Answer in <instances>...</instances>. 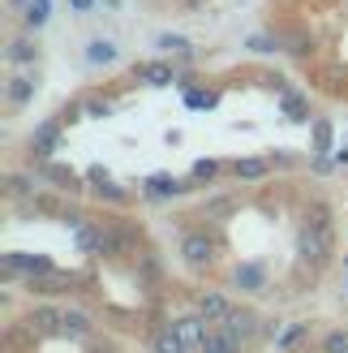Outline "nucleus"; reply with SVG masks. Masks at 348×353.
Listing matches in <instances>:
<instances>
[{
  "instance_id": "1",
  "label": "nucleus",
  "mask_w": 348,
  "mask_h": 353,
  "mask_svg": "<svg viewBox=\"0 0 348 353\" xmlns=\"http://www.w3.org/2000/svg\"><path fill=\"white\" fill-rule=\"evenodd\" d=\"M297 259L309 263V268H323L327 254H331V228H318L309 220H297Z\"/></svg>"
},
{
  "instance_id": "2",
  "label": "nucleus",
  "mask_w": 348,
  "mask_h": 353,
  "mask_svg": "<svg viewBox=\"0 0 348 353\" xmlns=\"http://www.w3.org/2000/svg\"><path fill=\"white\" fill-rule=\"evenodd\" d=\"M181 259H185L194 272L211 268V263H215V237H206V233H185V237H181Z\"/></svg>"
},
{
  "instance_id": "3",
  "label": "nucleus",
  "mask_w": 348,
  "mask_h": 353,
  "mask_svg": "<svg viewBox=\"0 0 348 353\" xmlns=\"http://www.w3.org/2000/svg\"><path fill=\"white\" fill-rule=\"evenodd\" d=\"M22 332H30V336H61V332H65V310H56V306H34L26 314Z\"/></svg>"
},
{
  "instance_id": "4",
  "label": "nucleus",
  "mask_w": 348,
  "mask_h": 353,
  "mask_svg": "<svg viewBox=\"0 0 348 353\" xmlns=\"http://www.w3.org/2000/svg\"><path fill=\"white\" fill-rule=\"evenodd\" d=\"M47 272H56L52 268V259L43 254H5V276H26V280H39Z\"/></svg>"
},
{
  "instance_id": "5",
  "label": "nucleus",
  "mask_w": 348,
  "mask_h": 353,
  "mask_svg": "<svg viewBox=\"0 0 348 353\" xmlns=\"http://www.w3.org/2000/svg\"><path fill=\"white\" fill-rule=\"evenodd\" d=\"M228 285L241 289V293H258L267 285V268L263 263H237V268L228 272Z\"/></svg>"
},
{
  "instance_id": "6",
  "label": "nucleus",
  "mask_w": 348,
  "mask_h": 353,
  "mask_svg": "<svg viewBox=\"0 0 348 353\" xmlns=\"http://www.w3.org/2000/svg\"><path fill=\"white\" fill-rule=\"evenodd\" d=\"M74 241H78V250H86V254H108V228H103V224H78Z\"/></svg>"
},
{
  "instance_id": "7",
  "label": "nucleus",
  "mask_w": 348,
  "mask_h": 353,
  "mask_svg": "<svg viewBox=\"0 0 348 353\" xmlns=\"http://www.w3.org/2000/svg\"><path fill=\"white\" fill-rule=\"evenodd\" d=\"M172 327H177V336L185 341V349H202V345H206V336H211V332H206V319H202V314H185V319H177Z\"/></svg>"
},
{
  "instance_id": "8",
  "label": "nucleus",
  "mask_w": 348,
  "mask_h": 353,
  "mask_svg": "<svg viewBox=\"0 0 348 353\" xmlns=\"http://www.w3.org/2000/svg\"><path fill=\"white\" fill-rule=\"evenodd\" d=\"M219 327H224V332H232L237 341H250L254 332H258V319H254L250 310H241V306H232V310H228V319H224Z\"/></svg>"
},
{
  "instance_id": "9",
  "label": "nucleus",
  "mask_w": 348,
  "mask_h": 353,
  "mask_svg": "<svg viewBox=\"0 0 348 353\" xmlns=\"http://www.w3.org/2000/svg\"><path fill=\"white\" fill-rule=\"evenodd\" d=\"M267 172H271V160H267V155H246V160L232 164V176H237V181H263Z\"/></svg>"
},
{
  "instance_id": "10",
  "label": "nucleus",
  "mask_w": 348,
  "mask_h": 353,
  "mask_svg": "<svg viewBox=\"0 0 348 353\" xmlns=\"http://www.w3.org/2000/svg\"><path fill=\"white\" fill-rule=\"evenodd\" d=\"M228 297H224V293H202L198 297V314H202V319L206 323H224V319H228Z\"/></svg>"
},
{
  "instance_id": "11",
  "label": "nucleus",
  "mask_w": 348,
  "mask_h": 353,
  "mask_svg": "<svg viewBox=\"0 0 348 353\" xmlns=\"http://www.w3.org/2000/svg\"><path fill=\"white\" fill-rule=\"evenodd\" d=\"M56 143H61V125H56V121H47V125H39V130H34V138H30V151L39 155V160H47Z\"/></svg>"
},
{
  "instance_id": "12",
  "label": "nucleus",
  "mask_w": 348,
  "mask_h": 353,
  "mask_svg": "<svg viewBox=\"0 0 348 353\" xmlns=\"http://www.w3.org/2000/svg\"><path fill=\"white\" fill-rule=\"evenodd\" d=\"M297 220H309V224H318V228H336V216H331V203H323V199H309L301 207V216Z\"/></svg>"
},
{
  "instance_id": "13",
  "label": "nucleus",
  "mask_w": 348,
  "mask_h": 353,
  "mask_svg": "<svg viewBox=\"0 0 348 353\" xmlns=\"http://www.w3.org/2000/svg\"><path fill=\"white\" fill-rule=\"evenodd\" d=\"M5 57H9V65H34L39 61V48H34V39H9Z\"/></svg>"
},
{
  "instance_id": "14",
  "label": "nucleus",
  "mask_w": 348,
  "mask_h": 353,
  "mask_svg": "<svg viewBox=\"0 0 348 353\" xmlns=\"http://www.w3.org/2000/svg\"><path fill=\"white\" fill-rule=\"evenodd\" d=\"M30 289H34V293H69V289H74V276L47 272V276H39V280H30Z\"/></svg>"
},
{
  "instance_id": "15",
  "label": "nucleus",
  "mask_w": 348,
  "mask_h": 353,
  "mask_svg": "<svg viewBox=\"0 0 348 353\" xmlns=\"http://www.w3.org/2000/svg\"><path fill=\"white\" fill-rule=\"evenodd\" d=\"M30 95H34V82H26V78H9V82H5V99H9V108H26Z\"/></svg>"
},
{
  "instance_id": "16",
  "label": "nucleus",
  "mask_w": 348,
  "mask_h": 353,
  "mask_svg": "<svg viewBox=\"0 0 348 353\" xmlns=\"http://www.w3.org/2000/svg\"><path fill=\"white\" fill-rule=\"evenodd\" d=\"M181 190H185V185L172 181V176H146V185H142L146 199H172V194H181Z\"/></svg>"
},
{
  "instance_id": "17",
  "label": "nucleus",
  "mask_w": 348,
  "mask_h": 353,
  "mask_svg": "<svg viewBox=\"0 0 348 353\" xmlns=\"http://www.w3.org/2000/svg\"><path fill=\"white\" fill-rule=\"evenodd\" d=\"M241 345H246V341H237L232 336V332H215V336H206V345L198 349V353H241Z\"/></svg>"
},
{
  "instance_id": "18",
  "label": "nucleus",
  "mask_w": 348,
  "mask_h": 353,
  "mask_svg": "<svg viewBox=\"0 0 348 353\" xmlns=\"http://www.w3.org/2000/svg\"><path fill=\"white\" fill-rule=\"evenodd\" d=\"M138 78L151 82V86H168V82H172V65H164V61H146V65H138Z\"/></svg>"
},
{
  "instance_id": "19",
  "label": "nucleus",
  "mask_w": 348,
  "mask_h": 353,
  "mask_svg": "<svg viewBox=\"0 0 348 353\" xmlns=\"http://www.w3.org/2000/svg\"><path fill=\"white\" fill-rule=\"evenodd\" d=\"M151 353H189V349L177 336V327H168V332H155V336H151Z\"/></svg>"
},
{
  "instance_id": "20",
  "label": "nucleus",
  "mask_w": 348,
  "mask_h": 353,
  "mask_svg": "<svg viewBox=\"0 0 348 353\" xmlns=\"http://www.w3.org/2000/svg\"><path fill=\"white\" fill-rule=\"evenodd\" d=\"M91 332V314L78 310V306H69L65 310V336H86Z\"/></svg>"
},
{
  "instance_id": "21",
  "label": "nucleus",
  "mask_w": 348,
  "mask_h": 353,
  "mask_svg": "<svg viewBox=\"0 0 348 353\" xmlns=\"http://www.w3.org/2000/svg\"><path fill=\"white\" fill-rule=\"evenodd\" d=\"M219 172H224L219 160H198L194 168H189V185H206V181H215Z\"/></svg>"
},
{
  "instance_id": "22",
  "label": "nucleus",
  "mask_w": 348,
  "mask_h": 353,
  "mask_svg": "<svg viewBox=\"0 0 348 353\" xmlns=\"http://www.w3.org/2000/svg\"><path fill=\"white\" fill-rule=\"evenodd\" d=\"M86 61H95V65H112V61H116V48H112V43H103V39H95V43H86Z\"/></svg>"
},
{
  "instance_id": "23",
  "label": "nucleus",
  "mask_w": 348,
  "mask_h": 353,
  "mask_svg": "<svg viewBox=\"0 0 348 353\" xmlns=\"http://www.w3.org/2000/svg\"><path fill=\"white\" fill-rule=\"evenodd\" d=\"M301 341H305V327L292 323V327L280 332V341H275V345H280V353H292V349H301Z\"/></svg>"
},
{
  "instance_id": "24",
  "label": "nucleus",
  "mask_w": 348,
  "mask_h": 353,
  "mask_svg": "<svg viewBox=\"0 0 348 353\" xmlns=\"http://www.w3.org/2000/svg\"><path fill=\"white\" fill-rule=\"evenodd\" d=\"M280 108H284V117H288V121H305V117H309V103H305L301 95H284Z\"/></svg>"
},
{
  "instance_id": "25",
  "label": "nucleus",
  "mask_w": 348,
  "mask_h": 353,
  "mask_svg": "<svg viewBox=\"0 0 348 353\" xmlns=\"http://www.w3.org/2000/svg\"><path fill=\"white\" fill-rule=\"evenodd\" d=\"M215 99H219L215 91H194V86H189V91H185V108H202L206 112V108H215Z\"/></svg>"
},
{
  "instance_id": "26",
  "label": "nucleus",
  "mask_w": 348,
  "mask_h": 353,
  "mask_svg": "<svg viewBox=\"0 0 348 353\" xmlns=\"http://www.w3.org/2000/svg\"><path fill=\"white\" fill-rule=\"evenodd\" d=\"M155 48H164V52H194V43L181 39V34H155Z\"/></svg>"
},
{
  "instance_id": "27",
  "label": "nucleus",
  "mask_w": 348,
  "mask_h": 353,
  "mask_svg": "<svg viewBox=\"0 0 348 353\" xmlns=\"http://www.w3.org/2000/svg\"><path fill=\"white\" fill-rule=\"evenodd\" d=\"M95 194H99V199H108V203H120V199H125V185H116V181L103 176V181H95Z\"/></svg>"
},
{
  "instance_id": "28",
  "label": "nucleus",
  "mask_w": 348,
  "mask_h": 353,
  "mask_svg": "<svg viewBox=\"0 0 348 353\" xmlns=\"http://www.w3.org/2000/svg\"><path fill=\"white\" fill-rule=\"evenodd\" d=\"M39 172L47 176V181H56V185H78V181H74V176H69L61 164H47V160H43V168H39Z\"/></svg>"
},
{
  "instance_id": "29",
  "label": "nucleus",
  "mask_w": 348,
  "mask_h": 353,
  "mask_svg": "<svg viewBox=\"0 0 348 353\" xmlns=\"http://www.w3.org/2000/svg\"><path fill=\"white\" fill-rule=\"evenodd\" d=\"M246 48H250V52H280V43H275L271 34H250Z\"/></svg>"
},
{
  "instance_id": "30",
  "label": "nucleus",
  "mask_w": 348,
  "mask_h": 353,
  "mask_svg": "<svg viewBox=\"0 0 348 353\" xmlns=\"http://www.w3.org/2000/svg\"><path fill=\"white\" fill-rule=\"evenodd\" d=\"M323 349H327V353H348V332H327Z\"/></svg>"
},
{
  "instance_id": "31",
  "label": "nucleus",
  "mask_w": 348,
  "mask_h": 353,
  "mask_svg": "<svg viewBox=\"0 0 348 353\" xmlns=\"http://www.w3.org/2000/svg\"><path fill=\"white\" fill-rule=\"evenodd\" d=\"M314 143H318V151H327V147H331V125H327V121H318V125H314Z\"/></svg>"
},
{
  "instance_id": "32",
  "label": "nucleus",
  "mask_w": 348,
  "mask_h": 353,
  "mask_svg": "<svg viewBox=\"0 0 348 353\" xmlns=\"http://www.w3.org/2000/svg\"><path fill=\"white\" fill-rule=\"evenodd\" d=\"M284 48H288V52H301V57H305V52H309V34H292Z\"/></svg>"
},
{
  "instance_id": "33",
  "label": "nucleus",
  "mask_w": 348,
  "mask_h": 353,
  "mask_svg": "<svg viewBox=\"0 0 348 353\" xmlns=\"http://www.w3.org/2000/svg\"><path fill=\"white\" fill-rule=\"evenodd\" d=\"M314 172H318V176L331 172V160H327V151H318V155H314Z\"/></svg>"
},
{
  "instance_id": "34",
  "label": "nucleus",
  "mask_w": 348,
  "mask_h": 353,
  "mask_svg": "<svg viewBox=\"0 0 348 353\" xmlns=\"http://www.w3.org/2000/svg\"><path fill=\"white\" fill-rule=\"evenodd\" d=\"M103 176H108V168H103V164H91V168H86V181H91V185L103 181Z\"/></svg>"
},
{
  "instance_id": "35",
  "label": "nucleus",
  "mask_w": 348,
  "mask_h": 353,
  "mask_svg": "<svg viewBox=\"0 0 348 353\" xmlns=\"http://www.w3.org/2000/svg\"><path fill=\"white\" fill-rule=\"evenodd\" d=\"M69 5H74V9H78V13H91V9H95V5H99V0H69Z\"/></svg>"
},
{
  "instance_id": "36",
  "label": "nucleus",
  "mask_w": 348,
  "mask_h": 353,
  "mask_svg": "<svg viewBox=\"0 0 348 353\" xmlns=\"http://www.w3.org/2000/svg\"><path fill=\"white\" fill-rule=\"evenodd\" d=\"M99 5H108V9H120V0H99Z\"/></svg>"
},
{
  "instance_id": "37",
  "label": "nucleus",
  "mask_w": 348,
  "mask_h": 353,
  "mask_svg": "<svg viewBox=\"0 0 348 353\" xmlns=\"http://www.w3.org/2000/svg\"><path fill=\"white\" fill-rule=\"evenodd\" d=\"M34 5H47V0H34Z\"/></svg>"
},
{
  "instance_id": "38",
  "label": "nucleus",
  "mask_w": 348,
  "mask_h": 353,
  "mask_svg": "<svg viewBox=\"0 0 348 353\" xmlns=\"http://www.w3.org/2000/svg\"><path fill=\"white\" fill-rule=\"evenodd\" d=\"M314 353H327V349H314Z\"/></svg>"
},
{
  "instance_id": "39",
  "label": "nucleus",
  "mask_w": 348,
  "mask_h": 353,
  "mask_svg": "<svg viewBox=\"0 0 348 353\" xmlns=\"http://www.w3.org/2000/svg\"><path fill=\"white\" fill-rule=\"evenodd\" d=\"M344 263H348V259H344Z\"/></svg>"
}]
</instances>
